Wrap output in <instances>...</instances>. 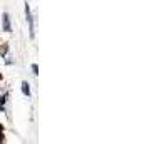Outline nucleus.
Listing matches in <instances>:
<instances>
[{"label": "nucleus", "mask_w": 149, "mask_h": 144, "mask_svg": "<svg viewBox=\"0 0 149 144\" xmlns=\"http://www.w3.org/2000/svg\"><path fill=\"white\" fill-rule=\"evenodd\" d=\"M22 90H24V94H25V96H29V94H30V89H29V84L27 82L22 84Z\"/></svg>", "instance_id": "obj_1"}]
</instances>
